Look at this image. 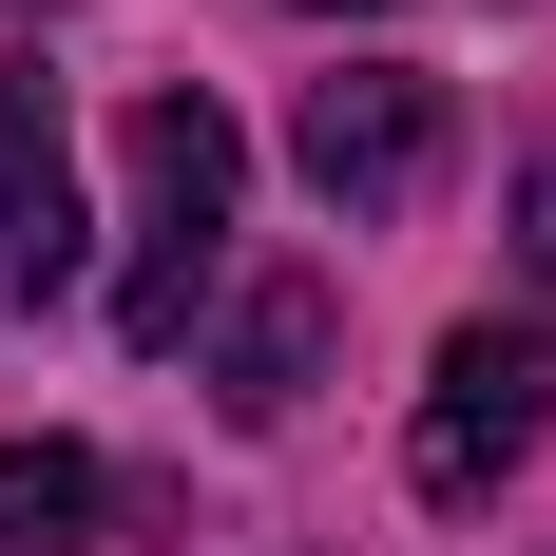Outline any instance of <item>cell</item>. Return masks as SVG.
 Masks as SVG:
<instances>
[{
  "label": "cell",
  "mask_w": 556,
  "mask_h": 556,
  "mask_svg": "<svg viewBox=\"0 0 556 556\" xmlns=\"http://www.w3.org/2000/svg\"><path fill=\"white\" fill-rule=\"evenodd\" d=\"M135 269H115V345H192V307H212V269H230V192H250V135H230L192 77L173 97H135Z\"/></svg>",
  "instance_id": "obj_1"
},
{
  "label": "cell",
  "mask_w": 556,
  "mask_h": 556,
  "mask_svg": "<svg viewBox=\"0 0 556 556\" xmlns=\"http://www.w3.org/2000/svg\"><path fill=\"white\" fill-rule=\"evenodd\" d=\"M538 422H556V365H538V327H460L442 365H422L403 480H422V500H500L518 460H538Z\"/></svg>",
  "instance_id": "obj_2"
},
{
  "label": "cell",
  "mask_w": 556,
  "mask_h": 556,
  "mask_svg": "<svg viewBox=\"0 0 556 556\" xmlns=\"http://www.w3.org/2000/svg\"><path fill=\"white\" fill-rule=\"evenodd\" d=\"M288 154H307V192H327L345 230H384L422 173H442V77H403V58H365V77H307L288 97Z\"/></svg>",
  "instance_id": "obj_3"
},
{
  "label": "cell",
  "mask_w": 556,
  "mask_h": 556,
  "mask_svg": "<svg viewBox=\"0 0 556 556\" xmlns=\"http://www.w3.org/2000/svg\"><path fill=\"white\" fill-rule=\"evenodd\" d=\"M77 288V135L39 77H0V327Z\"/></svg>",
  "instance_id": "obj_4"
},
{
  "label": "cell",
  "mask_w": 556,
  "mask_h": 556,
  "mask_svg": "<svg viewBox=\"0 0 556 556\" xmlns=\"http://www.w3.org/2000/svg\"><path fill=\"white\" fill-rule=\"evenodd\" d=\"M307 384H327V288L288 269V288H250V307H230V422H288Z\"/></svg>",
  "instance_id": "obj_5"
},
{
  "label": "cell",
  "mask_w": 556,
  "mask_h": 556,
  "mask_svg": "<svg viewBox=\"0 0 556 556\" xmlns=\"http://www.w3.org/2000/svg\"><path fill=\"white\" fill-rule=\"evenodd\" d=\"M97 518H115V480L77 442H0V538H20V556H77Z\"/></svg>",
  "instance_id": "obj_6"
},
{
  "label": "cell",
  "mask_w": 556,
  "mask_h": 556,
  "mask_svg": "<svg viewBox=\"0 0 556 556\" xmlns=\"http://www.w3.org/2000/svg\"><path fill=\"white\" fill-rule=\"evenodd\" d=\"M518 269H556V154L518 173Z\"/></svg>",
  "instance_id": "obj_7"
},
{
  "label": "cell",
  "mask_w": 556,
  "mask_h": 556,
  "mask_svg": "<svg viewBox=\"0 0 556 556\" xmlns=\"http://www.w3.org/2000/svg\"><path fill=\"white\" fill-rule=\"evenodd\" d=\"M327 20H384V0H327Z\"/></svg>",
  "instance_id": "obj_8"
},
{
  "label": "cell",
  "mask_w": 556,
  "mask_h": 556,
  "mask_svg": "<svg viewBox=\"0 0 556 556\" xmlns=\"http://www.w3.org/2000/svg\"><path fill=\"white\" fill-rule=\"evenodd\" d=\"M0 20H58V0H0Z\"/></svg>",
  "instance_id": "obj_9"
}]
</instances>
